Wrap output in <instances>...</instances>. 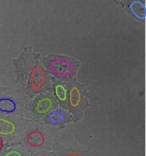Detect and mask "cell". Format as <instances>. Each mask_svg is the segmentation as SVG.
I'll list each match as a JSON object with an SVG mask.
<instances>
[{"label":"cell","mask_w":146,"mask_h":156,"mask_svg":"<svg viewBox=\"0 0 146 156\" xmlns=\"http://www.w3.org/2000/svg\"><path fill=\"white\" fill-rule=\"evenodd\" d=\"M10 154H20L19 153H17V152H11V153H9L8 154V155H10Z\"/></svg>","instance_id":"10"},{"label":"cell","mask_w":146,"mask_h":156,"mask_svg":"<svg viewBox=\"0 0 146 156\" xmlns=\"http://www.w3.org/2000/svg\"><path fill=\"white\" fill-rule=\"evenodd\" d=\"M16 109V104L10 99H0V111L12 113Z\"/></svg>","instance_id":"6"},{"label":"cell","mask_w":146,"mask_h":156,"mask_svg":"<svg viewBox=\"0 0 146 156\" xmlns=\"http://www.w3.org/2000/svg\"><path fill=\"white\" fill-rule=\"evenodd\" d=\"M27 141L31 146L40 147L45 143V135L38 130H34L29 134L28 137H27Z\"/></svg>","instance_id":"3"},{"label":"cell","mask_w":146,"mask_h":156,"mask_svg":"<svg viewBox=\"0 0 146 156\" xmlns=\"http://www.w3.org/2000/svg\"><path fill=\"white\" fill-rule=\"evenodd\" d=\"M55 93H56V95H57L58 98L60 99L61 101H64L66 99V90H65V89H64V87L63 85L59 84V85L55 87Z\"/></svg>","instance_id":"9"},{"label":"cell","mask_w":146,"mask_h":156,"mask_svg":"<svg viewBox=\"0 0 146 156\" xmlns=\"http://www.w3.org/2000/svg\"><path fill=\"white\" fill-rule=\"evenodd\" d=\"M81 101V93L77 87H73L69 93V102L73 107L79 106Z\"/></svg>","instance_id":"7"},{"label":"cell","mask_w":146,"mask_h":156,"mask_svg":"<svg viewBox=\"0 0 146 156\" xmlns=\"http://www.w3.org/2000/svg\"><path fill=\"white\" fill-rule=\"evenodd\" d=\"M2 145H3V144H2V140H1V138H0V149L2 148Z\"/></svg>","instance_id":"11"},{"label":"cell","mask_w":146,"mask_h":156,"mask_svg":"<svg viewBox=\"0 0 146 156\" xmlns=\"http://www.w3.org/2000/svg\"><path fill=\"white\" fill-rule=\"evenodd\" d=\"M45 81V73L40 66H36L31 71V87L33 90L38 91Z\"/></svg>","instance_id":"2"},{"label":"cell","mask_w":146,"mask_h":156,"mask_svg":"<svg viewBox=\"0 0 146 156\" xmlns=\"http://www.w3.org/2000/svg\"><path fill=\"white\" fill-rule=\"evenodd\" d=\"M64 114L63 112L59 111V110H55L49 115L48 121L52 124H59L64 120Z\"/></svg>","instance_id":"8"},{"label":"cell","mask_w":146,"mask_h":156,"mask_svg":"<svg viewBox=\"0 0 146 156\" xmlns=\"http://www.w3.org/2000/svg\"><path fill=\"white\" fill-rule=\"evenodd\" d=\"M51 71L60 77L70 76L73 72V67L69 61L62 58H55L50 62L49 64Z\"/></svg>","instance_id":"1"},{"label":"cell","mask_w":146,"mask_h":156,"mask_svg":"<svg viewBox=\"0 0 146 156\" xmlns=\"http://www.w3.org/2000/svg\"><path fill=\"white\" fill-rule=\"evenodd\" d=\"M15 131V125L8 119L0 118V134H12Z\"/></svg>","instance_id":"5"},{"label":"cell","mask_w":146,"mask_h":156,"mask_svg":"<svg viewBox=\"0 0 146 156\" xmlns=\"http://www.w3.org/2000/svg\"><path fill=\"white\" fill-rule=\"evenodd\" d=\"M53 106V101L49 98H44L39 99L36 105V111L38 114H46L48 113Z\"/></svg>","instance_id":"4"}]
</instances>
